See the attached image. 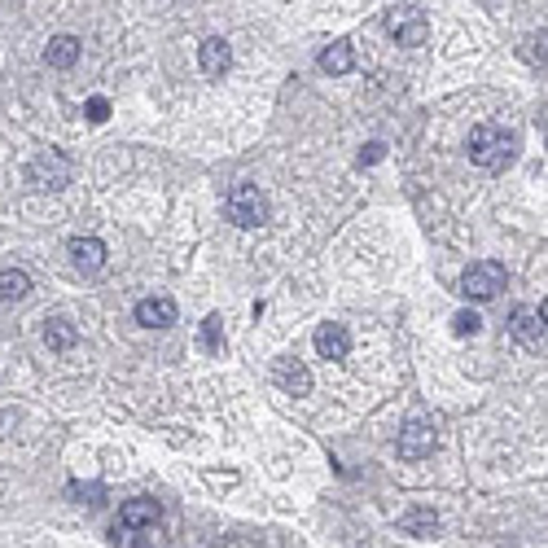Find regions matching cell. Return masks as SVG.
I'll return each instance as SVG.
<instances>
[{
	"instance_id": "cell-1",
	"label": "cell",
	"mask_w": 548,
	"mask_h": 548,
	"mask_svg": "<svg viewBox=\"0 0 548 548\" xmlns=\"http://www.w3.org/2000/svg\"><path fill=\"white\" fill-rule=\"evenodd\" d=\"M513 145H518V141H513L500 124H478L470 132V163L496 172V167H504V163L513 158Z\"/></svg>"
},
{
	"instance_id": "cell-2",
	"label": "cell",
	"mask_w": 548,
	"mask_h": 548,
	"mask_svg": "<svg viewBox=\"0 0 548 548\" xmlns=\"http://www.w3.org/2000/svg\"><path fill=\"white\" fill-rule=\"evenodd\" d=\"M224 211H228V220H233L237 228L268 224V198H264L254 184H233V189H228V198H224Z\"/></svg>"
},
{
	"instance_id": "cell-3",
	"label": "cell",
	"mask_w": 548,
	"mask_h": 548,
	"mask_svg": "<svg viewBox=\"0 0 548 548\" xmlns=\"http://www.w3.org/2000/svg\"><path fill=\"white\" fill-rule=\"evenodd\" d=\"M500 290H504V268H500L496 259H483V264H470L465 268V276H461V294L465 299H496Z\"/></svg>"
},
{
	"instance_id": "cell-4",
	"label": "cell",
	"mask_w": 548,
	"mask_h": 548,
	"mask_svg": "<svg viewBox=\"0 0 548 548\" xmlns=\"http://www.w3.org/2000/svg\"><path fill=\"white\" fill-rule=\"evenodd\" d=\"M26 180L35 184V189H66L71 184V163H66V154H40V158H31L26 163Z\"/></svg>"
},
{
	"instance_id": "cell-5",
	"label": "cell",
	"mask_w": 548,
	"mask_h": 548,
	"mask_svg": "<svg viewBox=\"0 0 548 548\" xmlns=\"http://www.w3.org/2000/svg\"><path fill=\"white\" fill-rule=\"evenodd\" d=\"M509 334H513L523 347L540 351L544 347V307H526V303H518V307L509 312Z\"/></svg>"
},
{
	"instance_id": "cell-6",
	"label": "cell",
	"mask_w": 548,
	"mask_h": 548,
	"mask_svg": "<svg viewBox=\"0 0 548 548\" xmlns=\"http://www.w3.org/2000/svg\"><path fill=\"white\" fill-rule=\"evenodd\" d=\"M386 26H391V35H399V45H408V49L425 45V35H430V26H425V14L417 9V5L391 9V14H386Z\"/></svg>"
},
{
	"instance_id": "cell-7",
	"label": "cell",
	"mask_w": 548,
	"mask_h": 548,
	"mask_svg": "<svg viewBox=\"0 0 548 548\" xmlns=\"http://www.w3.org/2000/svg\"><path fill=\"white\" fill-rule=\"evenodd\" d=\"M434 425L430 422H408L404 430H399V456L404 461H425L430 452H434Z\"/></svg>"
},
{
	"instance_id": "cell-8",
	"label": "cell",
	"mask_w": 548,
	"mask_h": 548,
	"mask_svg": "<svg viewBox=\"0 0 548 548\" xmlns=\"http://www.w3.org/2000/svg\"><path fill=\"white\" fill-rule=\"evenodd\" d=\"M273 382L285 395H312V374H307V364H299V360H276Z\"/></svg>"
},
{
	"instance_id": "cell-9",
	"label": "cell",
	"mask_w": 548,
	"mask_h": 548,
	"mask_svg": "<svg viewBox=\"0 0 548 548\" xmlns=\"http://www.w3.org/2000/svg\"><path fill=\"white\" fill-rule=\"evenodd\" d=\"M66 250H71V264L84 276H97L105 268V242H97V237H75Z\"/></svg>"
},
{
	"instance_id": "cell-10",
	"label": "cell",
	"mask_w": 548,
	"mask_h": 548,
	"mask_svg": "<svg viewBox=\"0 0 548 548\" xmlns=\"http://www.w3.org/2000/svg\"><path fill=\"white\" fill-rule=\"evenodd\" d=\"M136 324H145V329H167V324H175V303L167 299V294L141 299L136 303Z\"/></svg>"
},
{
	"instance_id": "cell-11",
	"label": "cell",
	"mask_w": 548,
	"mask_h": 548,
	"mask_svg": "<svg viewBox=\"0 0 548 548\" xmlns=\"http://www.w3.org/2000/svg\"><path fill=\"white\" fill-rule=\"evenodd\" d=\"M316 351H321L324 360H347V351H351L347 324H321L316 329Z\"/></svg>"
},
{
	"instance_id": "cell-12",
	"label": "cell",
	"mask_w": 548,
	"mask_h": 548,
	"mask_svg": "<svg viewBox=\"0 0 548 548\" xmlns=\"http://www.w3.org/2000/svg\"><path fill=\"white\" fill-rule=\"evenodd\" d=\"M198 62H202V71L211 79H220L228 71V62H233V49H228V40H220V35H211V40H202V49H198Z\"/></svg>"
},
{
	"instance_id": "cell-13",
	"label": "cell",
	"mask_w": 548,
	"mask_h": 548,
	"mask_svg": "<svg viewBox=\"0 0 548 548\" xmlns=\"http://www.w3.org/2000/svg\"><path fill=\"white\" fill-rule=\"evenodd\" d=\"M158 500H127V504H119V526L124 531H136V526H154L158 523Z\"/></svg>"
},
{
	"instance_id": "cell-14",
	"label": "cell",
	"mask_w": 548,
	"mask_h": 548,
	"mask_svg": "<svg viewBox=\"0 0 548 548\" xmlns=\"http://www.w3.org/2000/svg\"><path fill=\"white\" fill-rule=\"evenodd\" d=\"M31 294V276L23 268H0V299L5 303H23Z\"/></svg>"
},
{
	"instance_id": "cell-15",
	"label": "cell",
	"mask_w": 548,
	"mask_h": 548,
	"mask_svg": "<svg viewBox=\"0 0 548 548\" xmlns=\"http://www.w3.org/2000/svg\"><path fill=\"white\" fill-rule=\"evenodd\" d=\"M351 66H355V49L351 45H329V49L321 53V71H329V75H347Z\"/></svg>"
},
{
	"instance_id": "cell-16",
	"label": "cell",
	"mask_w": 548,
	"mask_h": 548,
	"mask_svg": "<svg viewBox=\"0 0 548 548\" xmlns=\"http://www.w3.org/2000/svg\"><path fill=\"white\" fill-rule=\"evenodd\" d=\"M75 57H79L75 35H53L49 49H45V62H49V66H75Z\"/></svg>"
},
{
	"instance_id": "cell-17",
	"label": "cell",
	"mask_w": 548,
	"mask_h": 548,
	"mask_svg": "<svg viewBox=\"0 0 548 548\" xmlns=\"http://www.w3.org/2000/svg\"><path fill=\"white\" fill-rule=\"evenodd\" d=\"M45 343H49V351H71L79 343V329L71 321H62V316H57V321L45 324Z\"/></svg>"
},
{
	"instance_id": "cell-18",
	"label": "cell",
	"mask_w": 548,
	"mask_h": 548,
	"mask_svg": "<svg viewBox=\"0 0 548 548\" xmlns=\"http://www.w3.org/2000/svg\"><path fill=\"white\" fill-rule=\"evenodd\" d=\"M399 531H408V535H434L439 531V513L434 509H408L399 518Z\"/></svg>"
},
{
	"instance_id": "cell-19",
	"label": "cell",
	"mask_w": 548,
	"mask_h": 548,
	"mask_svg": "<svg viewBox=\"0 0 548 548\" xmlns=\"http://www.w3.org/2000/svg\"><path fill=\"white\" fill-rule=\"evenodd\" d=\"M478 312H456L452 316V334H461V338H470V334H478Z\"/></svg>"
},
{
	"instance_id": "cell-20",
	"label": "cell",
	"mask_w": 548,
	"mask_h": 548,
	"mask_svg": "<svg viewBox=\"0 0 548 548\" xmlns=\"http://www.w3.org/2000/svg\"><path fill=\"white\" fill-rule=\"evenodd\" d=\"M202 347L220 351V316H206V321H202Z\"/></svg>"
},
{
	"instance_id": "cell-21",
	"label": "cell",
	"mask_w": 548,
	"mask_h": 548,
	"mask_svg": "<svg viewBox=\"0 0 548 548\" xmlns=\"http://www.w3.org/2000/svg\"><path fill=\"white\" fill-rule=\"evenodd\" d=\"M88 119H93V124H105V119H110V101H105V97L88 101Z\"/></svg>"
},
{
	"instance_id": "cell-22",
	"label": "cell",
	"mask_w": 548,
	"mask_h": 548,
	"mask_svg": "<svg viewBox=\"0 0 548 548\" xmlns=\"http://www.w3.org/2000/svg\"><path fill=\"white\" fill-rule=\"evenodd\" d=\"M382 150H386V145H369V150L360 154V163H377V158H382Z\"/></svg>"
}]
</instances>
